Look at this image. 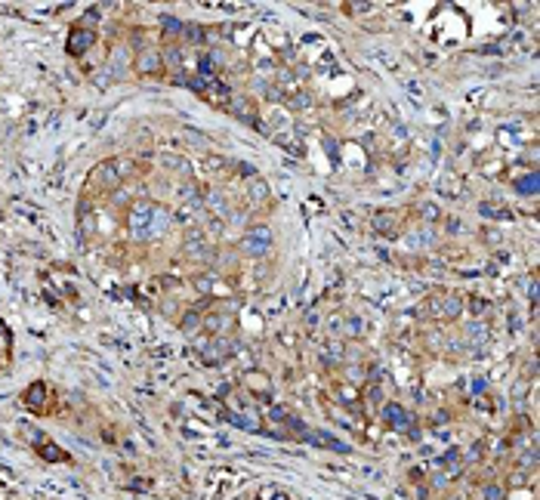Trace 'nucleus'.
Here are the masks:
<instances>
[{"label": "nucleus", "mask_w": 540, "mask_h": 500, "mask_svg": "<svg viewBox=\"0 0 540 500\" xmlns=\"http://www.w3.org/2000/svg\"><path fill=\"white\" fill-rule=\"evenodd\" d=\"M148 219H151V207L148 204H136L133 213H130V225L136 228V235H142V225H148Z\"/></svg>", "instance_id": "obj_5"}, {"label": "nucleus", "mask_w": 540, "mask_h": 500, "mask_svg": "<svg viewBox=\"0 0 540 500\" xmlns=\"http://www.w3.org/2000/svg\"><path fill=\"white\" fill-rule=\"evenodd\" d=\"M241 247L247 253H253V256H262V253H268V247H272V232H268L265 225H256V228L247 232V238H244Z\"/></svg>", "instance_id": "obj_1"}, {"label": "nucleus", "mask_w": 540, "mask_h": 500, "mask_svg": "<svg viewBox=\"0 0 540 500\" xmlns=\"http://www.w3.org/2000/svg\"><path fill=\"white\" fill-rule=\"evenodd\" d=\"M136 71H139V74H158V71H161L158 53H142V56L136 59Z\"/></svg>", "instance_id": "obj_4"}, {"label": "nucleus", "mask_w": 540, "mask_h": 500, "mask_svg": "<svg viewBox=\"0 0 540 500\" xmlns=\"http://www.w3.org/2000/svg\"><path fill=\"white\" fill-rule=\"evenodd\" d=\"M386 420L395 423V426H404V423H408V414H404L398 405H389V408H386Z\"/></svg>", "instance_id": "obj_7"}, {"label": "nucleus", "mask_w": 540, "mask_h": 500, "mask_svg": "<svg viewBox=\"0 0 540 500\" xmlns=\"http://www.w3.org/2000/svg\"><path fill=\"white\" fill-rule=\"evenodd\" d=\"M90 182L93 185H99V188H118V182H121V173H118V164H99L93 173H90Z\"/></svg>", "instance_id": "obj_2"}, {"label": "nucleus", "mask_w": 540, "mask_h": 500, "mask_svg": "<svg viewBox=\"0 0 540 500\" xmlns=\"http://www.w3.org/2000/svg\"><path fill=\"white\" fill-rule=\"evenodd\" d=\"M250 191H253V198H256V201H262V198L268 195V188H265L262 179H253V188H250Z\"/></svg>", "instance_id": "obj_9"}, {"label": "nucleus", "mask_w": 540, "mask_h": 500, "mask_svg": "<svg viewBox=\"0 0 540 500\" xmlns=\"http://www.w3.org/2000/svg\"><path fill=\"white\" fill-rule=\"evenodd\" d=\"M516 188H519V195H534V191L540 188V182H537V176L531 173V176H525V179H519V182H516Z\"/></svg>", "instance_id": "obj_6"}, {"label": "nucleus", "mask_w": 540, "mask_h": 500, "mask_svg": "<svg viewBox=\"0 0 540 500\" xmlns=\"http://www.w3.org/2000/svg\"><path fill=\"white\" fill-rule=\"evenodd\" d=\"M41 398H44V383H34V386L28 389V405H41Z\"/></svg>", "instance_id": "obj_8"}, {"label": "nucleus", "mask_w": 540, "mask_h": 500, "mask_svg": "<svg viewBox=\"0 0 540 500\" xmlns=\"http://www.w3.org/2000/svg\"><path fill=\"white\" fill-rule=\"evenodd\" d=\"M93 41H96V34H93V31L77 28V31L68 37V53H71V56H81V53H87V50L93 47Z\"/></svg>", "instance_id": "obj_3"}]
</instances>
